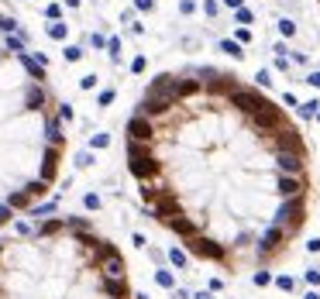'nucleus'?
Returning a JSON list of instances; mask_svg holds the SVG:
<instances>
[{
  "instance_id": "1",
  "label": "nucleus",
  "mask_w": 320,
  "mask_h": 299,
  "mask_svg": "<svg viewBox=\"0 0 320 299\" xmlns=\"http://www.w3.org/2000/svg\"><path fill=\"white\" fill-rule=\"evenodd\" d=\"M169 96L155 134L183 151L138 182L148 214L203 265L224 275L272 272L310 220V148L293 117L258 86L221 69L155 76ZM148 145V141H145Z\"/></svg>"
},
{
  "instance_id": "2",
  "label": "nucleus",
  "mask_w": 320,
  "mask_h": 299,
  "mask_svg": "<svg viewBox=\"0 0 320 299\" xmlns=\"http://www.w3.org/2000/svg\"><path fill=\"white\" fill-rule=\"evenodd\" d=\"M131 299L128 261L83 217L45 220L28 241H0V299Z\"/></svg>"
},
{
  "instance_id": "3",
  "label": "nucleus",
  "mask_w": 320,
  "mask_h": 299,
  "mask_svg": "<svg viewBox=\"0 0 320 299\" xmlns=\"http://www.w3.org/2000/svg\"><path fill=\"white\" fill-rule=\"evenodd\" d=\"M48 35H52V38H66V24H52Z\"/></svg>"
},
{
  "instance_id": "4",
  "label": "nucleus",
  "mask_w": 320,
  "mask_h": 299,
  "mask_svg": "<svg viewBox=\"0 0 320 299\" xmlns=\"http://www.w3.org/2000/svg\"><path fill=\"white\" fill-rule=\"evenodd\" d=\"M307 83H310V86H320V73H314L310 79H307Z\"/></svg>"
}]
</instances>
